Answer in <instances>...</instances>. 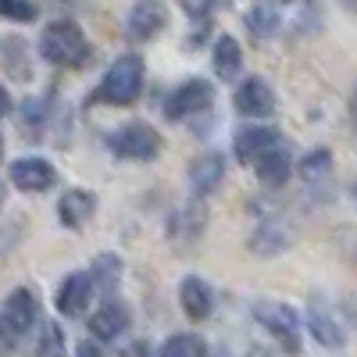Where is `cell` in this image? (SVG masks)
<instances>
[{"label": "cell", "instance_id": "7c38bea8", "mask_svg": "<svg viewBox=\"0 0 357 357\" xmlns=\"http://www.w3.org/2000/svg\"><path fill=\"white\" fill-rule=\"evenodd\" d=\"M129 329V307L122 301H107L89 314V336L93 340H118Z\"/></svg>", "mask_w": 357, "mask_h": 357}, {"label": "cell", "instance_id": "83f0119b", "mask_svg": "<svg viewBox=\"0 0 357 357\" xmlns=\"http://www.w3.org/2000/svg\"><path fill=\"white\" fill-rule=\"evenodd\" d=\"M343 4H347V8H357V0H343Z\"/></svg>", "mask_w": 357, "mask_h": 357}, {"label": "cell", "instance_id": "8992f818", "mask_svg": "<svg viewBox=\"0 0 357 357\" xmlns=\"http://www.w3.org/2000/svg\"><path fill=\"white\" fill-rule=\"evenodd\" d=\"M36 318H40L36 293L25 289V286L11 289L8 301H4V340H8V347L18 343L22 336H29V329L36 325Z\"/></svg>", "mask_w": 357, "mask_h": 357}, {"label": "cell", "instance_id": "5b68a950", "mask_svg": "<svg viewBox=\"0 0 357 357\" xmlns=\"http://www.w3.org/2000/svg\"><path fill=\"white\" fill-rule=\"evenodd\" d=\"M211 100H215V89H211V82L207 79H186L183 86H175L172 93L165 97V118L168 122H183V118H190V114H200V111H207L211 107Z\"/></svg>", "mask_w": 357, "mask_h": 357}, {"label": "cell", "instance_id": "7402d4cb", "mask_svg": "<svg viewBox=\"0 0 357 357\" xmlns=\"http://www.w3.org/2000/svg\"><path fill=\"white\" fill-rule=\"evenodd\" d=\"M93 282H97V289H114L118 286V279H122V257H114V254H100L97 261H93Z\"/></svg>", "mask_w": 357, "mask_h": 357}, {"label": "cell", "instance_id": "e0dca14e", "mask_svg": "<svg viewBox=\"0 0 357 357\" xmlns=\"http://www.w3.org/2000/svg\"><path fill=\"white\" fill-rule=\"evenodd\" d=\"M307 325H311V336H314L321 347H343V329H340V321L329 314V307H321L318 301H314L311 311H307Z\"/></svg>", "mask_w": 357, "mask_h": 357}, {"label": "cell", "instance_id": "6da1fadb", "mask_svg": "<svg viewBox=\"0 0 357 357\" xmlns=\"http://www.w3.org/2000/svg\"><path fill=\"white\" fill-rule=\"evenodd\" d=\"M40 54H43V61H50L57 68H82L93 57V47H89V40L82 36V29L75 22L61 18V22H50L43 29Z\"/></svg>", "mask_w": 357, "mask_h": 357}, {"label": "cell", "instance_id": "2e32d148", "mask_svg": "<svg viewBox=\"0 0 357 357\" xmlns=\"http://www.w3.org/2000/svg\"><path fill=\"white\" fill-rule=\"evenodd\" d=\"M225 175V158L222 154H204L190 165V183L197 193H211Z\"/></svg>", "mask_w": 357, "mask_h": 357}, {"label": "cell", "instance_id": "5bb4252c", "mask_svg": "<svg viewBox=\"0 0 357 357\" xmlns=\"http://www.w3.org/2000/svg\"><path fill=\"white\" fill-rule=\"evenodd\" d=\"M93 211H97V197L89 190H79V186L61 193V200H57V215H61V222L68 229H82L89 218H93Z\"/></svg>", "mask_w": 357, "mask_h": 357}, {"label": "cell", "instance_id": "ba28073f", "mask_svg": "<svg viewBox=\"0 0 357 357\" xmlns=\"http://www.w3.org/2000/svg\"><path fill=\"white\" fill-rule=\"evenodd\" d=\"M282 136L275 129H264V126H243V129H236L232 136V154L240 158L243 165H257L272 146L279 143Z\"/></svg>", "mask_w": 357, "mask_h": 357}, {"label": "cell", "instance_id": "277c9868", "mask_svg": "<svg viewBox=\"0 0 357 357\" xmlns=\"http://www.w3.org/2000/svg\"><path fill=\"white\" fill-rule=\"evenodd\" d=\"M107 146L118 158H126V161H154L161 154V136H158L154 126H146V122H129V126H122L107 139Z\"/></svg>", "mask_w": 357, "mask_h": 357}, {"label": "cell", "instance_id": "ffe728a7", "mask_svg": "<svg viewBox=\"0 0 357 357\" xmlns=\"http://www.w3.org/2000/svg\"><path fill=\"white\" fill-rule=\"evenodd\" d=\"M47 104H50L47 97H36V100H25L22 104V129L29 132V139H40L47 118H50V107Z\"/></svg>", "mask_w": 357, "mask_h": 357}, {"label": "cell", "instance_id": "d6986e66", "mask_svg": "<svg viewBox=\"0 0 357 357\" xmlns=\"http://www.w3.org/2000/svg\"><path fill=\"white\" fill-rule=\"evenodd\" d=\"M161 357H207V343L197 333H175L161 347Z\"/></svg>", "mask_w": 357, "mask_h": 357}, {"label": "cell", "instance_id": "3957f363", "mask_svg": "<svg viewBox=\"0 0 357 357\" xmlns=\"http://www.w3.org/2000/svg\"><path fill=\"white\" fill-rule=\"evenodd\" d=\"M254 318L264 325L272 340L286 350V354H301V321H296V311L275 301H257L254 304Z\"/></svg>", "mask_w": 357, "mask_h": 357}, {"label": "cell", "instance_id": "9c48e42d", "mask_svg": "<svg viewBox=\"0 0 357 357\" xmlns=\"http://www.w3.org/2000/svg\"><path fill=\"white\" fill-rule=\"evenodd\" d=\"M236 111H240L243 118H268L275 111V93L272 86H268L261 75H250L240 82V89H236Z\"/></svg>", "mask_w": 357, "mask_h": 357}, {"label": "cell", "instance_id": "4316f807", "mask_svg": "<svg viewBox=\"0 0 357 357\" xmlns=\"http://www.w3.org/2000/svg\"><path fill=\"white\" fill-rule=\"evenodd\" d=\"M350 193H354V200H357V178H354V186H350Z\"/></svg>", "mask_w": 357, "mask_h": 357}, {"label": "cell", "instance_id": "603a6c76", "mask_svg": "<svg viewBox=\"0 0 357 357\" xmlns=\"http://www.w3.org/2000/svg\"><path fill=\"white\" fill-rule=\"evenodd\" d=\"M296 172H301L304 183H318V178H325V175L333 172V154H329V151H311V154L301 158Z\"/></svg>", "mask_w": 357, "mask_h": 357}, {"label": "cell", "instance_id": "cb8c5ba5", "mask_svg": "<svg viewBox=\"0 0 357 357\" xmlns=\"http://www.w3.org/2000/svg\"><path fill=\"white\" fill-rule=\"evenodd\" d=\"M36 354H40V357H65V329H61L57 321H47V325H43Z\"/></svg>", "mask_w": 357, "mask_h": 357}, {"label": "cell", "instance_id": "8fae6325", "mask_svg": "<svg viewBox=\"0 0 357 357\" xmlns=\"http://www.w3.org/2000/svg\"><path fill=\"white\" fill-rule=\"evenodd\" d=\"M161 29H165V8H161V0H139V4L132 8V15H129V25H126L129 40L132 43H146V40H154Z\"/></svg>", "mask_w": 357, "mask_h": 357}, {"label": "cell", "instance_id": "4fadbf2b", "mask_svg": "<svg viewBox=\"0 0 357 357\" xmlns=\"http://www.w3.org/2000/svg\"><path fill=\"white\" fill-rule=\"evenodd\" d=\"M178 304H183V314L193 318V321H204L211 318V307H215V296H211V286L197 275H186L183 286H178Z\"/></svg>", "mask_w": 357, "mask_h": 357}, {"label": "cell", "instance_id": "52a82bcc", "mask_svg": "<svg viewBox=\"0 0 357 357\" xmlns=\"http://www.w3.org/2000/svg\"><path fill=\"white\" fill-rule=\"evenodd\" d=\"M11 183L22 190V193H47L54 183H57V172L50 161L43 158H18L11 161Z\"/></svg>", "mask_w": 357, "mask_h": 357}, {"label": "cell", "instance_id": "7a4b0ae2", "mask_svg": "<svg viewBox=\"0 0 357 357\" xmlns=\"http://www.w3.org/2000/svg\"><path fill=\"white\" fill-rule=\"evenodd\" d=\"M139 93H143V57L139 54H122L107 68V75L100 79L97 97L114 104V107H129V104L139 100Z\"/></svg>", "mask_w": 357, "mask_h": 357}, {"label": "cell", "instance_id": "9a60e30c", "mask_svg": "<svg viewBox=\"0 0 357 357\" xmlns=\"http://www.w3.org/2000/svg\"><path fill=\"white\" fill-rule=\"evenodd\" d=\"M254 168H257V178H261L264 186H282L286 178L293 175V151H289V143L279 139Z\"/></svg>", "mask_w": 357, "mask_h": 357}, {"label": "cell", "instance_id": "d4e9b609", "mask_svg": "<svg viewBox=\"0 0 357 357\" xmlns=\"http://www.w3.org/2000/svg\"><path fill=\"white\" fill-rule=\"evenodd\" d=\"M0 11H4L8 22H36L40 18V8L33 0H0Z\"/></svg>", "mask_w": 357, "mask_h": 357}, {"label": "cell", "instance_id": "f1b7e54d", "mask_svg": "<svg viewBox=\"0 0 357 357\" xmlns=\"http://www.w3.org/2000/svg\"><path fill=\"white\" fill-rule=\"evenodd\" d=\"M218 4H229V0H215V8H218Z\"/></svg>", "mask_w": 357, "mask_h": 357}, {"label": "cell", "instance_id": "484cf974", "mask_svg": "<svg viewBox=\"0 0 357 357\" xmlns=\"http://www.w3.org/2000/svg\"><path fill=\"white\" fill-rule=\"evenodd\" d=\"M75 357H107V354L100 350V343H97V340H82V343H79V350H75Z\"/></svg>", "mask_w": 357, "mask_h": 357}, {"label": "cell", "instance_id": "ac0fdd59", "mask_svg": "<svg viewBox=\"0 0 357 357\" xmlns=\"http://www.w3.org/2000/svg\"><path fill=\"white\" fill-rule=\"evenodd\" d=\"M211 61H215V72H218L222 79L240 75V68H243V50H240V43H236V36H218V40H215Z\"/></svg>", "mask_w": 357, "mask_h": 357}, {"label": "cell", "instance_id": "30bf717a", "mask_svg": "<svg viewBox=\"0 0 357 357\" xmlns=\"http://www.w3.org/2000/svg\"><path fill=\"white\" fill-rule=\"evenodd\" d=\"M97 282L89 272H72L61 289H57V311H61L65 318H79L86 307H89V296H93Z\"/></svg>", "mask_w": 357, "mask_h": 357}, {"label": "cell", "instance_id": "44dd1931", "mask_svg": "<svg viewBox=\"0 0 357 357\" xmlns=\"http://www.w3.org/2000/svg\"><path fill=\"white\" fill-rule=\"evenodd\" d=\"M279 22L282 18L272 8H254V11H247V33L254 40H272L279 33Z\"/></svg>", "mask_w": 357, "mask_h": 357}]
</instances>
